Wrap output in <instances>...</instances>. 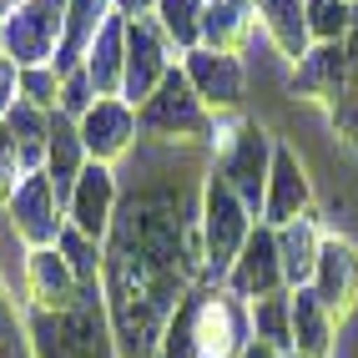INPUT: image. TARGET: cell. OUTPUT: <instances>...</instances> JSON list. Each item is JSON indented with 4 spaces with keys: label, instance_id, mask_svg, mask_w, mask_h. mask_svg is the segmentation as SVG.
<instances>
[{
    "label": "cell",
    "instance_id": "ba28073f",
    "mask_svg": "<svg viewBox=\"0 0 358 358\" xmlns=\"http://www.w3.org/2000/svg\"><path fill=\"white\" fill-rule=\"evenodd\" d=\"M177 51H172V41L162 36V26L152 15H136L127 20V71H122V101L141 106L152 96V91L177 71Z\"/></svg>",
    "mask_w": 358,
    "mask_h": 358
},
{
    "label": "cell",
    "instance_id": "4fadbf2b",
    "mask_svg": "<svg viewBox=\"0 0 358 358\" xmlns=\"http://www.w3.org/2000/svg\"><path fill=\"white\" fill-rule=\"evenodd\" d=\"M308 288L338 313V323H348L358 313V243L348 232H323V248H318Z\"/></svg>",
    "mask_w": 358,
    "mask_h": 358
},
{
    "label": "cell",
    "instance_id": "6da1fadb",
    "mask_svg": "<svg viewBox=\"0 0 358 358\" xmlns=\"http://www.w3.org/2000/svg\"><path fill=\"white\" fill-rule=\"evenodd\" d=\"M26 323V358H122L106 318L101 282H86L71 308H31L20 313Z\"/></svg>",
    "mask_w": 358,
    "mask_h": 358
},
{
    "label": "cell",
    "instance_id": "836d02e7",
    "mask_svg": "<svg viewBox=\"0 0 358 358\" xmlns=\"http://www.w3.org/2000/svg\"><path fill=\"white\" fill-rule=\"evenodd\" d=\"M152 10H157V0H116V15H127V20L152 15Z\"/></svg>",
    "mask_w": 358,
    "mask_h": 358
},
{
    "label": "cell",
    "instance_id": "52a82bcc",
    "mask_svg": "<svg viewBox=\"0 0 358 358\" xmlns=\"http://www.w3.org/2000/svg\"><path fill=\"white\" fill-rule=\"evenodd\" d=\"M308 212H318V187H313V166H308L303 147L278 136L273 152V172H268V197H262V222L268 227H288Z\"/></svg>",
    "mask_w": 358,
    "mask_h": 358
},
{
    "label": "cell",
    "instance_id": "30bf717a",
    "mask_svg": "<svg viewBox=\"0 0 358 358\" xmlns=\"http://www.w3.org/2000/svg\"><path fill=\"white\" fill-rule=\"evenodd\" d=\"M288 96L298 101H318V106H338L353 96V66H348V45L343 41H318L308 45V56L288 66Z\"/></svg>",
    "mask_w": 358,
    "mask_h": 358
},
{
    "label": "cell",
    "instance_id": "ac0fdd59",
    "mask_svg": "<svg viewBox=\"0 0 358 358\" xmlns=\"http://www.w3.org/2000/svg\"><path fill=\"white\" fill-rule=\"evenodd\" d=\"M257 31L273 41V51L298 66L313 45V31H308V0H257Z\"/></svg>",
    "mask_w": 358,
    "mask_h": 358
},
{
    "label": "cell",
    "instance_id": "d4e9b609",
    "mask_svg": "<svg viewBox=\"0 0 358 358\" xmlns=\"http://www.w3.org/2000/svg\"><path fill=\"white\" fill-rule=\"evenodd\" d=\"M248 318H252V338L257 343H268L278 353H293V293L288 288L248 303Z\"/></svg>",
    "mask_w": 358,
    "mask_h": 358
},
{
    "label": "cell",
    "instance_id": "3957f363",
    "mask_svg": "<svg viewBox=\"0 0 358 358\" xmlns=\"http://www.w3.org/2000/svg\"><path fill=\"white\" fill-rule=\"evenodd\" d=\"M257 227V212L212 172H202V197H197V232H202V262H207V288H222L227 268L248 248Z\"/></svg>",
    "mask_w": 358,
    "mask_h": 358
},
{
    "label": "cell",
    "instance_id": "83f0119b",
    "mask_svg": "<svg viewBox=\"0 0 358 358\" xmlns=\"http://www.w3.org/2000/svg\"><path fill=\"white\" fill-rule=\"evenodd\" d=\"M192 293H197V288H192ZM192 293H187L182 308L172 313V323H166V333H162V343H157L152 358H202V348H197V303H192Z\"/></svg>",
    "mask_w": 358,
    "mask_h": 358
},
{
    "label": "cell",
    "instance_id": "44dd1931",
    "mask_svg": "<svg viewBox=\"0 0 358 358\" xmlns=\"http://www.w3.org/2000/svg\"><path fill=\"white\" fill-rule=\"evenodd\" d=\"M278 232V257H282V282L288 288H308L313 282V262H318V248H323V217L308 212V217L288 222V227H273Z\"/></svg>",
    "mask_w": 358,
    "mask_h": 358
},
{
    "label": "cell",
    "instance_id": "7a4b0ae2",
    "mask_svg": "<svg viewBox=\"0 0 358 358\" xmlns=\"http://www.w3.org/2000/svg\"><path fill=\"white\" fill-rule=\"evenodd\" d=\"M136 127H141V141H152L162 152H192V147L207 152L217 116L202 106V96L192 91V81L182 76V61H177L172 76L136 106Z\"/></svg>",
    "mask_w": 358,
    "mask_h": 358
},
{
    "label": "cell",
    "instance_id": "8fae6325",
    "mask_svg": "<svg viewBox=\"0 0 358 358\" xmlns=\"http://www.w3.org/2000/svg\"><path fill=\"white\" fill-rule=\"evenodd\" d=\"M197 348L202 358H237L252 343V318H248V303L232 298L227 288H197Z\"/></svg>",
    "mask_w": 358,
    "mask_h": 358
},
{
    "label": "cell",
    "instance_id": "4316f807",
    "mask_svg": "<svg viewBox=\"0 0 358 358\" xmlns=\"http://www.w3.org/2000/svg\"><path fill=\"white\" fill-rule=\"evenodd\" d=\"M56 248H61V257L71 262V273H76L81 282H101V268H106V243H96V237H86V232H76V227H61V237H56Z\"/></svg>",
    "mask_w": 358,
    "mask_h": 358
},
{
    "label": "cell",
    "instance_id": "277c9868",
    "mask_svg": "<svg viewBox=\"0 0 358 358\" xmlns=\"http://www.w3.org/2000/svg\"><path fill=\"white\" fill-rule=\"evenodd\" d=\"M273 152H278V136L262 127L257 116H243V127L232 131V141L222 152H212V172H217L232 192L257 212V222H262V197H268Z\"/></svg>",
    "mask_w": 358,
    "mask_h": 358
},
{
    "label": "cell",
    "instance_id": "4dcf8cb0",
    "mask_svg": "<svg viewBox=\"0 0 358 358\" xmlns=\"http://www.w3.org/2000/svg\"><path fill=\"white\" fill-rule=\"evenodd\" d=\"M96 106V86H91V76H86V66H76V71H66L61 76V101H56V111H66V116H81Z\"/></svg>",
    "mask_w": 358,
    "mask_h": 358
},
{
    "label": "cell",
    "instance_id": "d590c367",
    "mask_svg": "<svg viewBox=\"0 0 358 358\" xmlns=\"http://www.w3.org/2000/svg\"><path fill=\"white\" fill-rule=\"evenodd\" d=\"M15 6H20V0H0V20H6V15H10Z\"/></svg>",
    "mask_w": 358,
    "mask_h": 358
},
{
    "label": "cell",
    "instance_id": "e0dca14e",
    "mask_svg": "<svg viewBox=\"0 0 358 358\" xmlns=\"http://www.w3.org/2000/svg\"><path fill=\"white\" fill-rule=\"evenodd\" d=\"M293 293V353H308V358H333L338 348V313L313 293V288H288Z\"/></svg>",
    "mask_w": 358,
    "mask_h": 358
},
{
    "label": "cell",
    "instance_id": "d6986e66",
    "mask_svg": "<svg viewBox=\"0 0 358 358\" xmlns=\"http://www.w3.org/2000/svg\"><path fill=\"white\" fill-rule=\"evenodd\" d=\"M257 36V0H207L202 6V45L243 56Z\"/></svg>",
    "mask_w": 358,
    "mask_h": 358
},
{
    "label": "cell",
    "instance_id": "484cf974",
    "mask_svg": "<svg viewBox=\"0 0 358 358\" xmlns=\"http://www.w3.org/2000/svg\"><path fill=\"white\" fill-rule=\"evenodd\" d=\"M202 6H207V0H157L152 20L162 26V36L172 41L177 56H187V51L202 45Z\"/></svg>",
    "mask_w": 358,
    "mask_h": 358
},
{
    "label": "cell",
    "instance_id": "8d00e7d4",
    "mask_svg": "<svg viewBox=\"0 0 358 358\" xmlns=\"http://www.w3.org/2000/svg\"><path fill=\"white\" fill-rule=\"evenodd\" d=\"M282 358H308V353H282Z\"/></svg>",
    "mask_w": 358,
    "mask_h": 358
},
{
    "label": "cell",
    "instance_id": "5bb4252c",
    "mask_svg": "<svg viewBox=\"0 0 358 358\" xmlns=\"http://www.w3.org/2000/svg\"><path fill=\"white\" fill-rule=\"evenodd\" d=\"M222 288H227L232 298H243V303H257V298L288 288V282H282V257H278V232H273L268 222L252 227L248 248L237 252V262H232L227 278H222Z\"/></svg>",
    "mask_w": 358,
    "mask_h": 358
},
{
    "label": "cell",
    "instance_id": "8992f818",
    "mask_svg": "<svg viewBox=\"0 0 358 358\" xmlns=\"http://www.w3.org/2000/svg\"><path fill=\"white\" fill-rule=\"evenodd\" d=\"M182 76L192 81V91L202 96V106L212 116H232L243 111L248 101V86H252V71L243 56L232 51H212V45H197V51L182 56Z\"/></svg>",
    "mask_w": 358,
    "mask_h": 358
},
{
    "label": "cell",
    "instance_id": "7c38bea8",
    "mask_svg": "<svg viewBox=\"0 0 358 358\" xmlns=\"http://www.w3.org/2000/svg\"><path fill=\"white\" fill-rule=\"evenodd\" d=\"M116 212H122V182H116V166L86 162V172L76 177V187H71V197H66V222L76 232H86V237H96V243H106Z\"/></svg>",
    "mask_w": 358,
    "mask_h": 358
},
{
    "label": "cell",
    "instance_id": "ffe728a7",
    "mask_svg": "<svg viewBox=\"0 0 358 358\" xmlns=\"http://www.w3.org/2000/svg\"><path fill=\"white\" fill-rule=\"evenodd\" d=\"M86 141H81V127H76V116H66V111H51V141H45V166L41 172L56 182V192L61 202L71 197V187H76V177L86 172Z\"/></svg>",
    "mask_w": 358,
    "mask_h": 358
},
{
    "label": "cell",
    "instance_id": "f1b7e54d",
    "mask_svg": "<svg viewBox=\"0 0 358 358\" xmlns=\"http://www.w3.org/2000/svg\"><path fill=\"white\" fill-rule=\"evenodd\" d=\"M353 6H358V0H308V31H313V45L318 41H348Z\"/></svg>",
    "mask_w": 358,
    "mask_h": 358
},
{
    "label": "cell",
    "instance_id": "f546056e",
    "mask_svg": "<svg viewBox=\"0 0 358 358\" xmlns=\"http://www.w3.org/2000/svg\"><path fill=\"white\" fill-rule=\"evenodd\" d=\"M20 101H31L41 111H56V101H61V71L56 66H26V71H20Z\"/></svg>",
    "mask_w": 358,
    "mask_h": 358
},
{
    "label": "cell",
    "instance_id": "603a6c76",
    "mask_svg": "<svg viewBox=\"0 0 358 358\" xmlns=\"http://www.w3.org/2000/svg\"><path fill=\"white\" fill-rule=\"evenodd\" d=\"M86 76L96 86V96H122V71H127V15H111L101 36L86 51Z\"/></svg>",
    "mask_w": 358,
    "mask_h": 358
},
{
    "label": "cell",
    "instance_id": "d6a6232c",
    "mask_svg": "<svg viewBox=\"0 0 358 358\" xmlns=\"http://www.w3.org/2000/svg\"><path fill=\"white\" fill-rule=\"evenodd\" d=\"M20 101V66L10 56H0V122H6V111Z\"/></svg>",
    "mask_w": 358,
    "mask_h": 358
},
{
    "label": "cell",
    "instance_id": "2e32d148",
    "mask_svg": "<svg viewBox=\"0 0 358 358\" xmlns=\"http://www.w3.org/2000/svg\"><path fill=\"white\" fill-rule=\"evenodd\" d=\"M20 288H26L31 308H71L86 282L71 273L61 248H26V257H20Z\"/></svg>",
    "mask_w": 358,
    "mask_h": 358
},
{
    "label": "cell",
    "instance_id": "9a60e30c",
    "mask_svg": "<svg viewBox=\"0 0 358 358\" xmlns=\"http://www.w3.org/2000/svg\"><path fill=\"white\" fill-rule=\"evenodd\" d=\"M76 127H81V141H86V157L91 162H106V166L131 157V147L141 141L136 106L122 101V96H96V106H91Z\"/></svg>",
    "mask_w": 358,
    "mask_h": 358
},
{
    "label": "cell",
    "instance_id": "cb8c5ba5",
    "mask_svg": "<svg viewBox=\"0 0 358 358\" xmlns=\"http://www.w3.org/2000/svg\"><path fill=\"white\" fill-rule=\"evenodd\" d=\"M6 131L15 141V157L26 172H41L45 166V141H51V111H41L31 101H15L6 111Z\"/></svg>",
    "mask_w": 358,
    "mask_h": 358
},
{
    "label": "cell",
    "instance_id": "7402d4cb",
    "mask_svg": "<svg viewBox=\"0 0 358 358\" xmlns=\"http://www.w3.org/2000/svg\"><path fill=\"white\" fill-rule=\"evenodd\" d=\"M116 15V0H66V36H61V51H56V71H76L91 51V41L101 36V26Z\"/></svg>",
    "mask_w": 358,
    "mask_h": 358
},
{
    "label": "cell",
    "instance_id": "e575fe53",
    "mask_svg": "<svg viewBox=\"0 0 358 358\" xmlns=\"http://www.w3.org/2000/svg\"><path fill=\"white\" fill-rule=\"evenodd\" d=\"M237 358H282V353H278V348H268V343H257V338H252V343H248L243 353H237Z\"/></svg>",
    "mask_w": 358,
    "mask_h": 358
},
{
    "label": "cell",
    "instance_id": "5b68a950",
    "mask_svg": "<svg viewBox=\"0 0 358 358\" xmlns=\"http://www.w3.org/2000/svg\"><path fill=\"white\" fill-rule=\"evenodd\" d=\"M61 36H66V0H20L0 20V56H10L20 71L56 66Z\"/></svg>",
    "mask_w": 358,
    "mask_h": 358
},
{
    "label": "cell",
    "instance_id": "1f68e13d",
    "mask_svg": "<svg viewBox=\"0 0 358 358\" xmlns=\"http://www.w3.org/2000/svg\"><path fill=\"white\" fill-rule=\"evenodd\" d=\"M20 177H26V166H20V157H15V141H10L6 122H0V207L10 202V192H15Z\"/></svg>",
    "mask_w": 358,
    "mask_h": 358
},
{
    "label": "cell",
    "instance_id": "9c48e42d",
    "mask_svg": "<svg viewBox=\"0 0 358 358\" xmlns=\"http://www.w3.org/2000/svg\"><path fill=\"white\" fill-rule=\"evenodd\" d=\"M6 217H10V232L20 237V248H56V237L66 227V202L45 172H26L6 202Z\"/></svg>",
    "mask_w": 358,
    "mask_h": 358
}]
</instances>
